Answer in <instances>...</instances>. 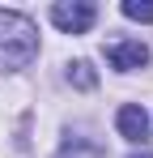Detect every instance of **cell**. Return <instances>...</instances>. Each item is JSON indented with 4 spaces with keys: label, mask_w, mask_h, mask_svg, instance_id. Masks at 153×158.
Wrapping results in <instances>:
<instances>
[{
    "label": "cell",
    "mask_w": 153,
    "mask_h": 158,
    "mask_svg": "<svg viewBox=\"0 0 153 158\" xmlns=\"http://www.w3.org/2000/svg\"><path fill=\"white\" fill-rule=\"evenodd\" d=\"M106 60L119 73H136V69L149 64V47L140 39H115V43H106Z\"/></svg>",
    "instance_id": "obj_3"
},
{
    "label": "cell",
    "mask_w": 153,
    "mask_h": 158,
    "mask_svg": "<svg viewBox=\"0 0 153 158\" xmlns=\"http://www.w3.org/2000/svg\"><path fill=\"white\" fill-rule=\"evenodd\" d=\"M115 124H119V137H128L132 145H145L149 141V115H145V107H136V103L119 107Z\"/></svg>",
    "instance_id": "obj_4"
},
{
    "label": "cell",
    "mask_w": 153,
    "mask_h": 158,
    "mask_svg": "<svg viewBox=\"0 0 153 158\" xmlns=\"http://www.w3.org/2000/svg\"><path fill=\"white\" fill-rule=\"evenodd\" d=\"M34 56H38V26L26 13L0 9V73L26 69Z\"/></svg>",
    "instance_id": "obj_1"
},
{
    "label": "cell",
    "mask_w": 153,
    "mask_h": 158,
    "mask_svg": "<svg viewBox=\"0 0 153 158\" xmlns=\"http://www.w3.org/2000/svg\"><path fill=\"white\" fill-rule=\"evenodd\" d=\"M132 158H153V154H149V150H140V154H132Z\"/></svg>",
    "instance_id": "obj_7"
},
{
    "label": "cell",
    "mask_w": 153,
    "mask_h": 158,
    "mask_svg": "<svg viewBox=\"0 0 153 158\" xmlns=\"http://www.w3.org/2000/svg\"><path fill=\"white\" fill-rule=\"evenodd\" d=\"M51 22L64 30V34H85V30L98 22V9L89 0H60V4H51Z\"/></svg>",
    "instance_id": "obj_2"
},
{
    "label": "cell",
    "mask_w": 153,
    "mask_h": 158,
    "mask_svg": "<svg viewBox=\"0 0 153 158\" xmlns=\"http://www.w3.org/2000/svg\"><path fill=\"white\" fill-rule=\"evenodd\" d=\"M124 17H132V22H153V0H124Z\"/></svg>",
    "instance_id": "obj_6"
},
{
    "label": "cell",
    "mask_w": 153,
    "mask_h": 158,
    "mask_svg": "<svg viewBox=\"0 0 153 158\" xmlns=\"http://www.w3.org/2000/svg\"><path fill=\"white\" fill-rule=\"evenodd\" d=\"M68 81H73L76 90H94V85H98L94 64H89V60H73V64H68Z\"/></svg>",
    "instance_id": "obj_5"
}]
</instances>
